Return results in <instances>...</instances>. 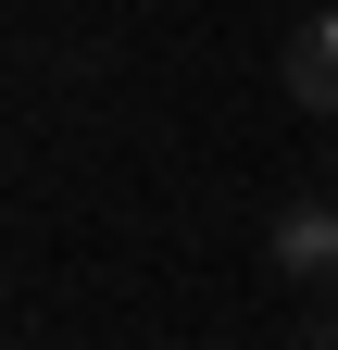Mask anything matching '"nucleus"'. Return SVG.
I'll list each match as a JSON object with an SVG mask.
<instances>
[{
  "label": "nucleus",
  "instance_id": "obj_1",
  "mask_svg": "<svg viewBox=\"0 0 338 350\" xmlns=\"http://www.w3.org/2000/svg\"><path fill=\"white\" fill-rule=\"evenodd\" d=\"M263 250H276V275H338V200H288Z\"/></svg>",
  "mask_w": 338,
  "mask_h": 350
},
{
  "label": "nucleus",
  "instance_id": "obj_2",
  "mask_svg": "<svg viewBox=\"0 0 338 350\" xmlns=\"http://www.w3.org/2000/svg\"><path fill=\"white\" fill-rule=\"evenodd\" d=\"M288 100L338 125V0H326V13H313L301 38H288Z\"/></svg>",
  "mask_w": 338,
  "mask_h": 350
}]
</instances>
